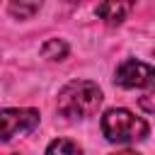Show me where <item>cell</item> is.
Instances as JSON below:
<instances>
[{
    "label": "cell",
    "instance_id": "7a4b0ae2",
    "mask_svg": "<svg viewBox=\"0 0 155 155\" xmlns=\"http://www.w3.org/2000/svg\"><path fill=\"white\" fill-rule=\"evenodd\" d=\"M102 133L111 143H133L148 136V124L128 109H109L102 116Z\"/></svg>",
    "mask_w": 155,
    "mask_h": 155
},
{
    "label": "cell",
    "instance_id": "5b68a950",
    "mask_svg": "<svg viewBox=\"0 0 155 155\" xmlns=\"http://www.w3.org/2000/svg\"><path fill=\"white\" fill-rule=\"evenodd\" d=\"M131 7L133 5H128V2H104V5H99L97 7V15L107 22V24H121L124 22V17L131 12Z\"/></svg>",
    "mask_w": 155,
    "mask_h": 155
},
{
    "label": "cell",
    "instance_id": "8fae6325",
    "mask_svg": "<svg viewBox=\"0 0 155 155\" xmlns=\"http://www.w3.org/2000/svg\"><path fill=\"white\" fill-rule=\"evenodd\" d=\"M7 155H15V153H7Z\"/></svg>",
    "mask_w": 155,
    "mask_h": 155
},
{
    "label": "cell",
    "instance_id": "8992f818",
    "mask_svg": "<svg viewBox=\"0 0 155 155\" xmlns=\"http://www.w3.org/2000/svg\"><path fill=\"white\" fill-rule=\"evenodd\" d=\"M46 155H82V150L78 148V143H73L68 138H56L46 148Z\"/></svg>",
    "mask_w": 155,
    "mask_h": 155
},
{
    "label": "cell",
    "instance_id": "9c48e42d",
    "mask_svg": "<svg viewBox=\"0 0 155 155\" xmlns=\"http://www.w3.org/2000/svg\"><path fill=\"white\" fill-rule=\"evenodd\" d=\"M140 107H143L145 111H155V92H150V94L140 97Z\"/></svg>",
    "mask_w": 155,
    "mask_h": 155
},
{
    "label": "cell",
    "instance_id": "52a82bcc",
    "mask_svg": "<svg viewBox=\"0 0 155 155\" xmlns=\"http://www.w3.org/2000/svg\"><path fill=\"white\" fill-rule=\"evenodd\" d=\"M41 56H44V58H51V61H63V58L68 56V46H65V41H61V39H48V41L41 46Z\"/></svg>",
    "mask_w": 155,
    "mask_h": 155
},
{
    "label": "cell",
    "instance_id": "3957f363",
    "mask_svg": "<svg viewBox=\"0 0 155 155\" xmlns=\"http://www.w3.org/2000/svg\"><path fill=\"white\" fill-rule=\"evenodd\" d=\"M39 111L36 109H2L0 111V140H10L19 133L36 128Z\"/></svg>",
    "mask_w": 155,
    "mask_h": 155
},
{
    "label": "cell",
    "instance_id": "277c9868",
    "mask_svg": "<svg viewBox=\"0 0 155 155\" xmlns=\"http://www.w3.org/2000/svg\"><path fill=\"white\" fill-rule=\"evenodd\" d=\"M116 85L126 87V90H136V87H148L155 82V68L143 63V61H136V58H128L124 61L119 68H116V75H114Z\"/></svg>",
    "mask_w": 155,
    "mask_h": 155
},
{
    "label": "cell",
    "instance_id": "ba28073f",
    "mask_svg": "<svg viewBox=\"0 0 155 155\" xmlns=\"http://www.w3.org/2000/svg\"><path fill=\"white\" fill-rule=\"evenodd\" d=\"M10 12H12L15 17L24 19V17L39 12V5H36V2H12V5H10Z\"/></svg>",
    "mask_w": 155,
    "mask_h": 155
},
{
    "label": "cell",
    "instance_id": "30bf717a",
    "mask_svg": "<svg viewBox=\"0 0 155 155\" xmlns=\"http://www.w3.org/2000/svg\"><path fill=\"white\" fill-rule=\"evenodd\" d=\"M114 155H138V153H133V150H121V153H114Z\"/></svg>",
    "mask_w": 155,
    "mask_h": 155
},
{
    "label": "cell",
    "instance_id": "6da1fadb",
    "mask_svg": "<svg viewBox=\"0 0 155 155\" xmlns=\"http://www.w3.org/2000/svg\"><path fill=\"white\" fill-rule=\"evenodd\" d=\"M102 104V90L90 80H73L58 94V111L65 119H87L97 114Z\"/></svg>",
    "mask_w": 155,
    "mask_h": 155
}]
</instances>
